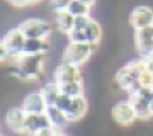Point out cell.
Wrapping results in <instances>:
<instances>
[{
    "label": "cell",
    "mask_w": 153,
    "mask_h": 136,
    "mask_svg": "<svg viewBox=\"0 0 153 136\" xmlns=\"http://www.w3.org/2000/svg\"><path fill=\"white\" fill-rule=\"evenodd\" d=\"M10 5H14V7H26V5H29L27 4V0H7Z\"/></svg>",
    "instance_id": "30"
},
{
    "label": "cell",
    "mask_w": 153,
    "mask_h": 136,
    "mask_svg": "<svg viewBox=\"0 0 153 136\" xmlns=\"http://www.w3.org/2000/svg\"><path fill=\"white\" fill-rule=\"evenodd\" d=\"M60 90L63 95H68L70 99L82 97L83 95V83L82 82H73V83H65L60 85Z\"/></svg>",
    "instance_id": "20"
},
{
    "label": "cell",
    "mask_w": 153,
    "mask_h": 136,
    "mask_svg": "<svg viewBox=\"0 0 153 136\" xmlns=\"http://www.w3.org/2000/svg\"><path fill=\"white\" fill-rule=\"evenodd\" d=\"M51 49L48 39H26L22 54H46Z\"/></svg>",
    "instance_id": "16"
},
{
    "label": "cell",
    "mask_w": 153,
    "mask_h": 136,
    "mask_svg": "<svg viewBox=\"0 0 153 136\" xmlns=\"http://www.w3.org/2000/svg\"><path fill=\"white\" fill-rule=\"evenodd\" d=\"M85 34H87V43L97 48V44L102 39V27H100V24L95 19H92L90 24H88V27L85 29Z\"/></svg>",
    "instance_id": "19"
},
{
    "label": "cell",
    "mask_w": 153,
    "mask_h": 136,
    "mask_svg": "<svg viewBox=\"0 0 153 136\" xmlns=\"http://www.w3.org/2000/svg\"><path fill=\"white\" fill-rule=\"evenodd\" d=\"M26 117H27V112L22 107H10L5 112V123L7 128L12 131V133H17V135H24V126H26Z\"/></svg>",
    "instance_id": "10"
},
{
    "label": "cell",
    "mask_w": 153,
    "mask_h": 136,
    "mask_svg": "<svg viewBox=\"0 0 153 136\" xmlns=\"http://www.w3.org/2000/svg\"><path fill=\"white\" fill-rule=\"evenodd\" d=\"M87 99L83 97H75L71 99V104L70 107H68V111H66V119L70 121V123H78V121L82 119L83 116H85V112H87Z\"/></svg>",
    "instance_id": "13"
},
{
    "label": "cell",
    "mask_w": 153,
    "mask_h": 136,
    "mask_svg": "<svg viewBox=\"0 0 153 136\" xmlns=\"http://www.w3.org/2000/svg\"><path fill=\"white\" fill-rule=\"evenodd\" d=\"M44 71V54H22L12 65L10 73L22 82H34Z\"/></svg>",
    "instance_id": "2"
},
{
    "label": "cell",
    "mask_w": 153,
    "mask_h": 136,
    "mask_svg": "<svg viewBox=\"0 0 153 136\" xmlns=\"http://www.w3.org/2000/svg\"><path fill=\"white\" fill-rule=\"evenodd\" d=\"M145 70V61L143 60H131L129 63H126L124 66H121L116 71L114 82L121 90H126L129 95H134L141 90V83H140V75Z\"/></svg>",
    "instance_id": "1"
},
{
    "label": "cell",
    "mask_w": 153,
    "mask_h": 136,
    "mask_svg": "<svg viewBox=\"0 0 153 136\" xmlns=\"http://www.w3.org/2000/svg\"><path fill=\"white\" fill-rule=\"evenodd\" d=\"M128 100L131 102L133 109H134V114H136V117L140 121H148L150 117H153V112H152V109H150V102H146L145 99H141L138 94L129 95Z\"/></svg>",
    "instance_id": "14"
},
{
    "label": "cell",
    "mask_w": 153,
    "mask_h": 136,
    "mask_svg": "<svg viewBox=\"0 0 153 136\" xmlns=\"http://www.w3.org/2000/svg\"><path fill=\"white\" fill-rule=\"evenodd\" d=\"M43 0H27V4L29 5H36V4H41Z\"/></svg>",
    "instance_id": "33"
},
{
    "label": "cell",
    "mask_w": 153,
    "mask_h": 136,
    "mask_svg": "<svg viewBox=\"0 0 153 136\" xmlns=\"http://www.w3.org/2000/svg\"><path fill=\"white\" fill-rule=\"evenodd\" d=\"M56 135H58V131L56 129H53V128H46V129L36 133L34 136H56Z\"/></svg>",
    "instance_id": "28"
},
{
    "label": "cell",
    "mask_w": 153,
    "mask_h": 136,
    "mask_svg": "<svg viewBox=\"0 0 153 136\" xmlns=\"http://www.w3.org/2000/svg\"><path fill=\"white\" fill-rule=\"evenodd\" d=\"M71 0H51V7L55 12H63V10H68Z\"/></svg>",
    "instance_id": "25"
},
{
    "label": "cell",
    "mask_w": 153,
    "mask_h": 136,
    "mask_svg": "<svg viewBox=\"0 0 153 136\" xmlns=\"http://www.w3.org/2000/svg\"><path fill=\"white\" fill-rule=\"evenodd\" d=\"M140 83H141L143 88H153V73L148 70L146 66L141 71V75H140Z\"/></svg>",
    "instance_id": "23"
},
{
    "label": "cell",
    "mask_w": 153,
    "mask_h": 136,
    "mask_svg": "<svg viewBox=\"0 0 153 136\" xmlns=\"http://www.w3.org/2000/svg\"><path fill=\"white\" fill-rule=\"evenodd\" d=\"M143 61H145V66H146L148 70L153 73V56H152V58H146V60H143Z\"/></svg>",
    "instance_id": "31"
},
{
    "label": "cell",
    "mask_w": 153,
    "mask_h": 136,
    "mask_svg": "<svg viewBox=\"0 0 153 136\" xmlns=\"http://www.w3.org/2000/svg\"><path fill=\"white\" fill-rule=\"evenodd\" d=\"M153 24V9L146 5H138L134 7L129 14V26L138 31L141 27H146V26H152Z\"/></svg>",
    "instance_id": "9"
},
{
    "label": "cell",
    "mask_w": 153,
    "mask_h": 136,
    "mask_svg": "<svg viewBox=\"0 0 153 136\" xmlns=\"http://www.w3.org/2000/svg\"><path fill=\"white\" fill-rule=\"evenodd\" d=\"M51 128L49 119L46 114H27L26 117V126H24V135L26 136H34L36 133Z\"/></svg>",
    "instance_id": "12"
},
{
    "label": "cell",
    "mask_w": 153,
    "mask_h": 136,
    "mask_svg": "<svg viewBox=\"0 0 153 136\" xmlns=\"http://www.w3.org/2000/svg\"><path fill=\"white\" fill-rule=\"evenodd\" d=\"M55 22H56V27L65 34L73 31V27H75V17L71 16L68 10L55 12Z\"/></svg>",
    "instance_id": "18"
},
{
    "label": "cell",
    "mask_w": 153,
    "mask_h": 136,
    "mask_svg": "<svg viewBox=\"0 0 153 136\" xmlns=\"http://www.w3.org/2000/svg\"><path fill=\"white\" fill-rule=\"evenodd\" d=\"M56 136H68V135H65L63 131H58V135H56Z\"/></svg>",
    "instance_id": "34"
},
{
    "label": "cell",
    "mask_w": 153,
    "mask_h": 136,
    "mask_svg": "<svg viewBox=\"0 0 153 136\" xmlns=\"http://www.w3.org/2000/svg\"><path fill=\"white\" fill-rule=\"evenodd\" d=\"M68 12H70L73 17H80V16H88L90 14V7L82 4L80 0H71L70 7H68Z\"/></svg>",
    "instance_id": "21"
},
{
    "label": "cell",
    "mask_w": 153,
    "mask_h": 136,
    "mask_svg": "<svg viewBox=\"0 0 153 136\" xmlns=\"http://www.w3.org/2000/svg\"><path fill=\"white\" fill-rule=\"evenodd\" d=\"M44 114L48 116L51 128L56 129V131H61L63 128L68 126V123H70V121L66 119V114L63 112V111H60L56 106H48V109H46V112H44Z\"/></svg>",
    "instance_id": "15"
},
{
    "label": "cell",
    "mask_w": 153,
    "mask_h": 136,
    "mask_svg": "<svg viewBox=\"0 0 153 136\" xmlns=\"http://www.w3.org/2000/svg\"><path fill=\"white\" fill-rule=\"evenodd\" d=\"M90 21H92V17H90V16L75 17V27H73V29H80V31H85V29L88 27V24H90Z\"/></svg>",
    "instance_id": "24"
},
{
    "label": "cell",
    "mask_w": 153,
    "mask_h": 136,
    "mask_svg": "<svg viewBox=\"0 0 153 136\" xmlns=\"http://www.w3.org/2000/svg\"><path fill=\"white\" fill-rule=\"evenodd\" d=\"M138 95H140L141 99H145L146 102L152 104V100H153V88H141V90L138 92Z\"/></svg>",
    "instance_id": "27"
},
{
    "label": "cell",
    "mask_w": 153,
    "mask_h": 136,
    "mask_svg": "<svg viewBox=\"0 0 153 136\" xmlns=\"http://www.w3.org/2000/svg\"><path fill=\"white\" fill-rule=\"evenodd\" d=\"M21 33L26 36V39H48L53 33L51 24L41 19H27L19 24Z\"/></svg>",
    "instance_id": "4"
},
{
    "label": "cell",
    "mask_w": 153,
    "mask_h": 136,
    "mask_svg": "<svg viewBox=\"0 0 153 136\" xmlns=\"http://www.w3.org/2000/svg\"><path fill=\"white\" fill-rule=\"evenodd\" d=\"M39 92H41V95L44 97V100H46V104H48V106H55L56 100H58V97L61 95L60 85H58L55 80L43 83V87H41V90H39Z\"/></svg>",
    "instance_id": "17"
},
{
    "label": "cell",
    "mask_w": 153,
    "mask_h": 136,
    "mask_svg": "<svg viewBox=\"0 0 153 136\" xmlns=\"http://www.w3.org/2000/svg\"><path fill=\"white\" fill-rule=\"evenodd\" d=\"M27 114H44L46 109H48V104L44 100V97L41 95V92H31L27 94L26 97L22 99V106H21Z\"/></svg>",
    "instance_id": "11"
},
{
    "label": "cell",
    "mask_w": 153,
    "mask_h": 136,
    "mask_svg": "<svg viewBox=\"0 0 153 136\" xmlns=\"http://www.w3.org/2000/svg\"><path fill=\"white\" fill-rule=\"evenodd\" d=\"M2 43L7 49V54H9V61H14L17 58L22 56V51H24V43H26V36L21 33L19 27H12L10 31H7L5 36L2 38Z\"/></svg>",
    "instance_id": "5"
},
{
    "label": "cell",
    "mask_w": 153,
    "mask_h": 136,
    "mask_svg": "<svg viewBox=\"0 0 153 136\" xmlns=\"http://www.w3.org/2000/svg\"><path fill=\"white\" fill-rule=\"evenodd\" d=\"M80 2H82V4H85V5H88L90 9H92V7L95 5V2H97V0H80Z\"/></svg>",
    "instance_id": "32"
},
{
    "label": "cell",
    "mask_w": 153,
    "mask_h": 136,
    "mask_svg": "<svg viewBox=\"0 0 153 136\" xmlns=\"http://www.w3.org/2000/svg\"><path fill=\"white\" fill-rule=\"evenodd\" d=\"M94 51H95V46L88 43H68L66 48L63 49L61 61L80 68L83 63H87V60L92 56Z\"/></svg>",
    "instance_id": "3"
},
{
    "label": "cell",
    "mask_w": 153,
    "mask_h": 136,
    "mask_svg": "<svg viewBox=\"0 0 153 136\" xmlns=\"http://www.w3.org/2000/svg\"><path fill=\"white\" fill-rule=\"evenodd\" d=\"M0 136H2V135H0Z\"/></svg>",
    "instance_id": "35"
},
{
    "label": "cell",
    "mask_w": 153,
    "mask_h": 136,
    "mask_svg": "<svg viewBox=\"0 0 153 136\" xmlns=\"http://www.w3.org/2000/svg\"><path fill=\"white\" fill-rule=\"evenodd\" d=\"M66 36L70 39L68 43H87V34H85V31H80V29H73Z\"/></svg>",
    "instance_id": "22"
},
{
    "label": "cell",
    "mask_w": 153,
    "mask_h": 136,
    "mask_svg": "<svg viewBox=\"0 0 153 136\" xmlns=\"http://www.w3.org/2000/svg\"><path fill=\"white\" fill-rule=\"evenodd\" d=\"M111 116H112L114 123H117V124L123 126V128L133 126L138 119L136 114H134V109H133V106H131L129 100L117 102L114 107H112V111H111Z\"/></svg>",
    "instance_id": "7"
},
{
    "label": "cell",
    "mask_w": 153,
    "mask_h": 136,
    "mask_svg": "<svg viewBox=\"0 0 153 136\" xmlns=\"http://www.w3.org/2000/svg\"><path fill=\"white\" fill-rule=\"evenodd\" d=\"M4 61H9V54H7V49L4 46V43L0 41V63H4Z\"/></svg>",
    "instance_id": "29"
},
{
    "label": "cell",
    "mask_w": 153,
    "mask_h": 136,
    "mask_svg": "<svg viewBox=\"0 0 153 136\" xmlns=\"http://www.w3.org/2000/svg\"><path fill=\"white\" fill-rule=\"evenodd\" d=\"M134 48L140 60L153 56V24L134 31Z\"/></svg>",
    "instance_id": "6"
},
{
    "label": "cell",
    "mask_w": 153,
    "mask_h": 136,
    "mask_svg": "<svg viewBox=\"0 0 153 136\" xmlns=\"http://www.w3.org/2000/svg\"><path fill=\"white\" fill-rule=\"evenodd\" d=\"M82 70L78 66L68 65V63H63L61 61L60 65L55 68L53 71V80L58 83V85H65V83H73V82H82Z\"/></svg>",
    "instance_id": "8"
},
{
    "label": "cell",
    "mask_w": 153,
    "mask_h": 136,
    "mask_svg": "<svg viewBox=\"0 0 153 136\" xmlns=\"http://www.w3.org/2000/svg\"><path fill=\"white\" fill-rule=\"evenodd\" d=\"M70 104H71V99L68 97V95H63V94H61L60 97H58V100H56L55 106L60 109V111L66 112V111H68V107H70Z\"/></svg>",
    "instance_id": "26"
}]
</instances>
